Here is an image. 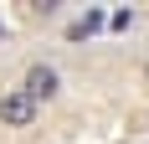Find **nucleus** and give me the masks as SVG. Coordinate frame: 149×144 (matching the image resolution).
<instances>
[{"label":"nucleus","mask_w":149,"mask_h":144,"mask_svg":"<svg viewBox=\"0 0 149 144\" xmlns=\"http://www.w3.org/2000/svg\"><path fill=\"white\" fill-rule=\"evenodd\" d=\"M36 113H41V103L31 98L21 82L0 93V129H31V124H36Z\"/></svg>","instance_id":"1"},{"label":"nucleus","mask_w":149,"mask_h":144,"mask_svg":"<svg viewBox=\"0 0 149 144\" xmlns=\"http://www.w3.org/2000/svg\"><path fill=\"white\" fill-rule=\"evenodd\" d=\"M21 87H26L36 103H52V98L62 93V72L52 67V62H31V67L21 72Z\"/></svg>","instance_id":"2"},{"label":"nucleus","mask_w":149,"mask_h":144,"mask_svg":"<svg viewBox=\"0 0 149 144\" xmlns=\"http://www.w3.org/2000/svg\"><path fill=\"white\" fill-rule=\"evenodd\" d=\"M103 21H108L103 10H88V15H77L72 26H67V36H72V41H88L93 31H103Z\"/></svg>","instance_id":"3"},{"label":"nucleus","mask_w":149,"mask_h":144,"mask_svg":"<svg viewBox=\"0 0 149 144\" xmlns=\"http://www.w3.org/2000/svg\"><path fill=\"white\" fill-rule=\"evenodd\" d=\"M108 26H113V31H129V26H134V10H113V21H108Z\"/></svg>","instance_id":"4"},{"label":"nucleus","mask_w":149,"mask_h":144,"mask_svg":"<svg viewBox=\"0 0 149 144\" xmlns=\"http://www.w3.org/2000/svg\"><path fill=\"white\" fill-rule=\"evenodd\" d=\"M144 82H149V57H144Z\"/></svg>","instance_id":"5"}]
</instances>
